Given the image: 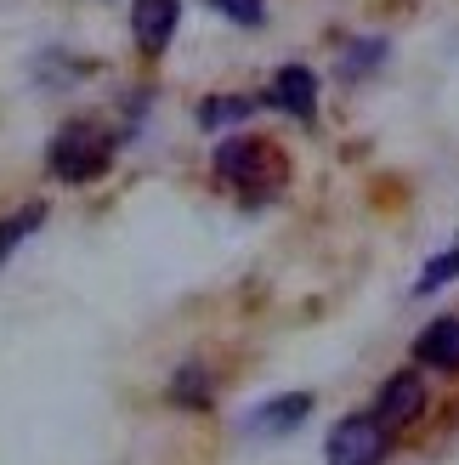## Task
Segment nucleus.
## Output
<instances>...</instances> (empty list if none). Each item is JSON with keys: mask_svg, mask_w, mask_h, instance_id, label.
Listing matches in <instances>:
<instances>
[{"mask_svg": "<svg viewBox=\"0 0 459 465\" xmlns=\"http://www.w3.org/2000/svg\"><path fill=\"white\" fill-rule=\"evenodd\" d=\"M375 414H380L392 431H397V426H415L420 414H425V381H420V369H397V375L380 386Z\"/></svg>", "mask_w": 459, "mask_h": 465, "instance_id": "3", "label": "nucleus"}, {"mask_svg": "<svg viewBox=\"0 0 459 465\" xmlns=\"http://www.w3.org/2000/svg\"><path fill=\"white\" fill-rule=\"evenodd\" d=\"M312 414V391H284V398H267L261 409H249V420H244V431L249 437H284V431H295Z\"/></svg>", "mask_w": 459, "mask_h": 465, "instance_id": "5", "label": "nucleus"}, {"mask_svg": "<svg viewBox=\"0 0 459 465\" xmlns=\"http://www.w3.org/2000/svg\"><path fill=\"white\" fill-rule=\"evenodd\" d=\"M386 63V40H352V52L340 57V74L347 80H363L369 68H380Z\"/></svg>", "mask_w": 459, "mask_h": 465, "instance_id": "13", "label": "nucleus"}, {"mask_svg": "<svg viewBox=\"0 0 459 465\" xmlns=\"http://www.w3.org/2000/svg\"><path fill=\"white\" fill-rule=\"evenodd\" d=\"M261 165H278V153H272L267 143H256V136H239V143H221L216 148V171L227 182H239V188H249Z\"/></svg>", "mask_w": 459, "mask_h": 465, "instance_id": "7", "label": "nucleus"}, {"mask_svg": "<svg viewBox=\"0 0 459 465\" xmlns=\"http://www.w3.org/2000/svg\"><path fill=\"white\" fill-rule=\"evenodd\" d=\"M181 23V0H136L131 6V35L142 52H165Z\"/></svg>", "mask_w": 459, "mask_h": 465, "instance_id": "6", "label": "nucleus"}, {"mask_svg": "<svg viewBox=\"0 0 459 465\" xmlns=\"http://www.w3.org/2000/svg\"><path fill=\"white\" fill-rule=\"evenodd\" d=\"M171 398H176L181 409H204V403H210V375H204L199 363H181L176 381H171Z\"/></svg>", "mask_w": 459, "mask_h": 465, "instance_id": "9", "label": "nucleus"}, {"mask_svg": "<svg viewBox=\"0 0 459 465\" xmlns=\"http://www.w3.org/2000/svg\"><path fill=\"white\" fill-rule=\"evenodd\" d=\"M40 222H45V204H40V199H34V204H23L17 216H6V222H0V262H6V255H12L23 239H29V232H34Z\"/></svg>", "mask_w": 459, "mask_h": 465, "instance_id": "10", "label": "nucleus"}, {"mask_svg": "<svg viewBox=\"0 0 459 465\" xmlns=\"http://www.w3.org/2000/svg\"><path fill=\"white\" fill-rule=\"evenodd\" d=\"M386 454H392V426L380 414H347L324 443L329 465H386Z\"/></svg>", "mask_w": 459, "mask_h": 465, "instance_id": "1", "label": "nucleus"}, {"mask_svg": "<svg viewBox=\"0 0 459 465\" xmlns=\"http://www.w3.org/2000/svg\"><path fill=\"white\" fill-rule=\"evenodd\" d=\"M108 153H113L108 136H97L85 120H74V125H63L57 143H52V176H63V182H91V176H103Z\"/></svg>", "mask_w": 459, "mask_h": 465, "instance_id": "2", "label": "nucleus"}, {"mask_svg": "<svg viewBox=\"0 0 459 465\" xmlns=\"http://www.w3.org/2000/svg\"><path fill=\"white\" fill-rule=\"evenodd\" d=\"M415 363H425V369H459V318H437L431 330H420V341H415Z\"/></svg>", "mask_w": 459, "mask_h": 465, "instance_id": "8", "label": "nucleus"}, {"mask_svg": "<svg viewBox=\"0 0 459 465\" xmlns=\"http://www.w3.org/2000/svg\"><path fill=\"white\" fill-rule=\"evenodd\" d=\"M267 103L284 108V114H295V120H312V114H317V74H312L307 63H284L278 74H272Z\"/></svg>", "mask_w": 459, "mask_h": 465, "instance_id": "4", "label": "nucleus"}, {"mask_svg": "<svg viewBox=\"0 0 459 465\" xmlns=\"http://www.w3.org/2000/svg\"><path fill=\"white\" fill-rule=\"evenodd\" d=\"M256 108H261V97H216V103H204V108H199V125H204V131H216V125L249 120Z\"/></svg>", "mask_w": 459, "mask_h": 465, "instance_id": "11", "label": "nucleus"}, {"mask_svg": "<svg viewBox=\"0 0 459 465\" xmlns=\"http://www.w3.org/2000/svg\"><path fill=\"white\" fill-rule=\"evenodd\" d=\"M454 278H459V239H454L443 255H431V262H425V272L415 278V295H431V290L454 284Z\"/></svg>", "mask_w": 459, "mask_h": 465, "instance_id": "12", "label": "nucleus"}, {"mask_svg": "<svg viewBox=\"0 0 459 465\" xmlns=\"http://www.w3.org/2000/svg\"><path fill=\"white\" fill-rule=\"evenodd\" d=\"M210 6H216L221 17H233V23H261V17H267L261 0H210Z\"/></svg>", "mask_w": 459, "mask_h": 465, "instance_id": "14", "label": "nucleus"}]
</instances>
